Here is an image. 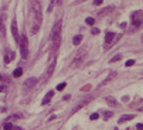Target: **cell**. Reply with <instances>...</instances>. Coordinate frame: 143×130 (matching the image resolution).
Segmentation results:
<instances>
[{
    "mask_svg": "<svg viewBox=\"0 0 143 130\" xmlns=\"http://www.w3.org/2000/svg\"><path fill=\"white\" fill-rule=\"evenodd\" d=\"M32 6H33V11L34 14V23L41 25L42 19H43V14H42V8L38 0H32Z\"/></svg>",
    "mask_w": 143,
    "mask_h": 130,
    "instance_id": "obj_1",
    "label": "cell"
},
{
    "mask_svg": "<svg viewBox=\"0 0 143 130\" xmlns=\"http://www.w3.org/2000/svg\"><path fill=\"white\" fill-rule=\"evenodd\" d=\"M19 44H20L21 57H22V59H26L28 58L29 49H28V38H27V36L25 35H22L21 37L19 38Z\"/></svg>",
    "mask_w": 143,
    "mask_h": 130,
    "instance_id": "obj_2",
    "label": "cell"
},
{
    "mask_svg": "<svg viewBox=\"0 0 143 130\" xmlns=\"http://www.w3.org/2000/svg\"><path fill=\"white\" fill-rule=\"evenodd\" d=\"M131 20H132V25L136 28H138L143 22L142 11H137V12H133V14L131 16Z\"/></svg>",
    "mask_w": 143,
    "mask_h": 130,
    "instance_id": "obj_3",
    "label": "cell"
},
{
    "mask_svg": "<svg viewBox=\"0 0 143 130\" xmlns=\"http://www.w3.org/2000/svg\"><path fill=\"white\" fill-rule=\"evenodd\" d=\"M86 56H87V52H86L83 48L80 49V50L76 53V55H75V57H74V59H73V60H72V65H73V66H79V65L83 62V60H84V59H85Z\"/></svg>",
    "mask_w": 143,
    "mask_h": 130,
    "instance_id": "obj_4",
    "label": "cell"
},
{
    "mask_svg": "<svg viewBox=\"0 0 143 130\" xmlns=\"http://www.w3.org/2000/svg\"><path fill=\"white\" fill-rule=\"evenodd\" d=\"M61 28H62V21L58 20L54 28H53V32H52V39H55L58 37H61Z\"/></svg>",
    "mask_w": 143,
    "mask_h": 130,
    "instance_id": "obj_5",
    "label": "cell"
},
{
    "mask_svg": "<svg viewBox=\"0 0 143 130\" xmlns=\"http://www.w3.org/2000/svg\"><path fill=\"white\" fill-rule=\"evenodd\" d=\"M11 31L12 34V36L14 38V40L16 42H19V35H18V28H17V24L16 21L13 19L11 21Z\"/></svg>",
    "mask_w": 143,
    "mask_h": 130,
    "instance_id": "obj_6",
    "label": "cell"
},
{
    "mask_svg": "<svg viewBox=\"0 0 143 130\" xmlns=\"http://www.w3.org/2000/svg\"><path fill=\"white\" fill-rule=\"evenodd\" d=\"M36 82H37L36 77H29V78H27V79L25 80V82H24V87H25L27 90H30V89H32L33 87H34V85L36 84Z\"/></svg>",
    "mask_w": 143,
    "mask_h": 130,
    "instance_id": "obj_7",
    "label": "cell"
},
{
    "mask_svg": "<svg viewBox=\"0 0 143 130\" xmlns=\"http://www.w3.org/2000/svg\"><path fill=\"white\" fill-rule=\"evenodd\" d=\"M55 64H56V62L55 60V61H53L52 64L48 67V69L46 71V74H45V78L46 79H49L52 77V75L54 74V71H55Z\"/></svg>",
    "mask_w": 143,
    "mask_h": 130,
    "instance_id": "obj_8",
    "label": "cell"
},
{
    "mask_svg": "<svg viewBox=\"0 0 143 130\" xmlns=\"http://www.w3.org/2000/svg\"><path fill=\"white\" fill-rule=\"evenodd\" d=\"M116 75H117L116 72H112V73H110V74L108 75V77L99 84V87H100V86H104V85H106L107 83H109L110 81H112V80L116 77Z\"/></svg>",
    "mask_w": 143,
    "mask_h": 130,
    "instance_id": "obj_9",
    "label": "cell"
},
{
    "mask_svg": "<svg viewBox=\"0 0 143 130\" xmlns=\"http://www.w3.org/2000/svg\"><path fill=\"white\" fill-rule=\"evenodd\" d=\"M106 102H107V104L110 107H116L118 105L116 100L115 98H113V97H107L106 98Z\"/></svg>",
    "mask_w": 143,
    "mask_h": 130,
    "instance_id": "obj_10",
    "label": "cell"
},
{
    "mask_svg": "<svg viewBox=\"0 0 143 130\" xmlns=\"http://www.w3.org/2000/svg\"><path fill=\"white\" fill-rule=\"evenodd\" d=\"M114 10V6H110V7H106V8H104V9H102L98 13H97V15L98 16H103V15H106V14H108L109 12H111L112 11Z\"/></svg>",
    "mask_w": 143,
    "mask_h": 130,
    "instance_id": "obj_11",
    "label": "cell"
},
{
    "mask_svg": "<svg viewBox=\"0 0 143 130\" xmlns=\"http://www.w3.org/2000/svg\"><path fill=\"white\" fill-rule=\"evenodd\" d=\"M89 101H90L89 100H82V101H81L80 103H78V104H77V105H76V106L74 107V109H73V110L72 111V114H73V113H75L76 111H78L79 109H81V108H82V107H83L84 105H86V104H87V103H88Z\"/></svg>",
    "mask_w": 143,
    "mask_h": 130,
    "instance_id": "obj_12",
    "label": "cell"
},
{
    "mask_svg": "<svg viewBox=\"0 0 143 130\" xmlns=\"http://www.w3.org/2000/svg\"><path fill=\"white\" fill-rule=\"evenodd\" d=\"M115 36H116V34H114V33H107L106 34V35H105V42L108 44H110V43H112V41H113V39L115 38Z\"/></svg>",
    "mask_w": 143,
    "mask_h": 130,
    "instance_id": "obj_13",
    "label": "cell"
},
{
    "mask_svg": "<svg viewBox=\"0 0 143 130\" xmlns=\"http://www.w3.org/2000/svg\"><path fill=\"white\" fill-rule=\"evenodd\" d=\"M53 96H54V91H50V92L45 96V98H44V100H43V101H42V104L44 105V104H47L48 102H50V100H51V99L53 98Z\"/></svg>",
    "mask_w": 143,
    "mask_h": 130,
    "instance_id": "obj_14",
    "label": "cell"
},
{
    "mask_svg": "<svg viewBox=\"0 0 143 130\" xmlns=\"http://www.w3.org/2000/svg\"><path fill=\"white\" fill-rule=\"evenodd\" d=\"M136 116L135 115H123L121 116V118L119 119V124L123 123V122H127V121H131L132 119H134Z\"/></svg>",
    "mask_w": 143,
    "mask_h": 130,
    "instance_id": "obj_15",
    "label": "cell"
},
{
    "mask_svg": "<svg viewBox=\"0 0 143 130\" xmlns=\"http://www.w3.org/2000/svg\"><path fill=\"white\" fill-rule=\"evenodd\" d=\"M82 35H75L74 37H73V39H72V43H73V45H75V46H77V45H79L80 43H81V41H82Z\"/></svg>",
    "mask_w": 143,
    "mask_h": 130,
    "instance_id": "obj_16",
    "label": "cell"
},
{
    "mask_svg": "<svg viewBox=\"0 0 143 130\" xmlns=\"http://www.w3.org/2000/svg\"><path fill=\"white\" fill-rule=\"evenodd\" d=\"M62 4V0H51V4H50V7H49V9H48V11L49 12H51L52 10H53V8H54V6H55V5H61Z\"/></svg>",
    "mask_w": 143,
    "mask_h": 130,
    "instance_id": "obj_17",
    "label": "cell"
},
{
    "mask_svg": "<svg viewBox=\"0 0 143 130\" xmlns=\"http://www.w3.org/2000/svg\"><path fill=\"white\" fill-rule=\"evenodd\" d=\"M39 28H40V25H38V24H36V23H33V27H32V29H31L32 34H33V35L37 34V32L39 31Z\"/></svg>",
    "mask_w": 143,
    "mask_h": 130,
    "instance_id": "obj_18",
    "label": "cell"
},
{
    "mask_svg": "<svg viewBox=\"0 0 143 130\" xmlns=\"http://www.w3.org/2000/svg\"><path fill=\"white\" fill-rule=\"evenodd\" d=\"M22 74H23V70H22V68H17V69H15L14 71H13V77H21L22 76Z\"/></svg>",
    "mask_w": 143,
    "mask_h": 130,
    "instance_id": "obj_19",
    "label": "cell"
},
{
    "mask_svg": "<svg viewBox=\"0 0 143 130\" xmlns=\"http://www.w3.org/2000/svg\"><path fill=\"white\" fill-rule=\"evenodd\" d=\"M0 34L3 36L6 35V27H5V24H4L3 20H0Z\"/></svg>",
    "mask_w": 143,
    "mask_h": 130,
    "instance_id": "obj_20",
    "label": "cell"
},
{
    "mask_svg": "<svg viewBox=\"0 0 143 130\" xmlns=\"http://www.w3.org/2000/svg\"><path fill=\"white\" fill-rule=\"evenodd\" d=\"M85 21H86V23H87L88 25H90V26H92V25L94 24V19L93 17H87Z\"/></svg>",
    "mask_w": 143,
    "mask_h": 130,
    "instance_id": "obj_21",
    "label": "cell"
},
{
    "mask_svg": "<svg viewBox=\"0 0 143 130\" xmlns=\"http://www.w3.org/2000/svg\"><path fill=\"white\" fill-rule=\"evenodd\" d=\"M121 59V55H117V56H115L111 60H110V62L111 63H114V62H116V61H118V60H120Z\"/></svg>",
    "mask_w": 143,
    "mask_h": 130,
    "instance_id": "obj_22",
    "label": "cell"
},
{
    "mask_svg": "<svg viewBox=\"0 0 143 130\" xmlns=\"http://www.w3.org/2000/svg\"><path fill=\"white\" fill-rule=\"evenodd\" d=\"M65 87H66V82H63V83H60L56 86V90L57 91H62Z\"/></svg>",
    "mask_w": 143,
    "mask_h": 130,
    "instance_id": "obj_23",
    "label": "cell"
},
{
    "mask_svg": "<svg viewBox=\"0 0 143 130\" xmlns=\"http://www.w3.org/2000/svg\"><path fill=\"white\" fill-rule=\"evenodd\" d=\"M4 129L5 130H12V124L11 123H7L4 125Z\"/></svg>",
    "mask_w": 143,
    "mask_h": 130,
    "instance_id": "obj_24",
    "label": "cell"
},
{
    "mask_svg": "<svg viewBox=\"0 0 143 130\" xmlns=\"http://www.w3.org/2000/svg\"><path fill=\"white\" fill-rule=\"evenodd\" d=\"M99 118V115L97 114V113H94V114H92L91 116H90V120H92V121H94V120H97Z\"/></svg>",
    "mask_w": 143,
    "mask_h": 130,
    "instance_id": "obj_25",
    "label": "cell"
},
{
    "mask_svg": "<svg viewBox=\"0 0 143 130\" xmlns=\"http://www.w3.org/2000/svg\"><path fill=\"white\" fill-rule=\"evenodd\" d=\"M135 64V60L134 59H129V60H127L126 61V63H125V65L127 66V67H130V66H132V65Z\"/></svg>",
    "mask_w": 143,
    "mask_h": 130,
    "instance_id": "obj_26",
    "label": "cell"
},
{
    "mask_svg": "<svg viewBox=\"0 0 143 130\" xmlns=\"http://www.w3.org/2000/svg\"><path fill=\"white\" fill-rule=\"evenodd\" d=\"M99 32H100V31H99V29H98V28H94V29L91 31V33H92L93 35H98V34H99Z\"/></svg>",
    "mask_w": 143,
    "mask_h": 130,
    "instance_id": "obj_27",
    "label": "cell"
},
{
    "mask_svg": "<svg viewBox=\"0 0 143 130\" xmlns=\"http://www.w3.org/2000/svg\"><path fill=\"white\" fill-rule=\"evenodd\" d=\"M113 117V112H106L105 113V120H107L108 118Z\"/></svg>",
    "mask_w": 143,
    "mask_h": 130,
    "instance_id": "obj_28",
    "label": "cell"
},
{
    "mask_svg": "<svg viewBox=\"0 0 143 130\" xmlns=\"http://www.w3.org/2000/svg\"><path fill=\"white\" fill-rule=\"evenodd\" d=\"M102 2H103V0H94V5L98 6V5H101Z\"/></svg>",
    "mask_w": 143,
    "mask_h": 130,
    "instance_id": "obj_29",
    "label": "cell"
},
{
    "mask_svg": "<svg viewBox=\"0 0 143 130\" xmlns=\"http://www.w3.org/2000/svg\"><path fill=\"white\" fill-rule=\"evenodd\" d=\"M137 128L138 130H143V124H137Z\"/></svg>",
    "mask_w": 143,
    "mask_h": 130,
    "instance_id": "obj_30",
    "label": "cell"
},
{
    "mask_svg": "<svg viewBox=\"0 0 143 130\" xmlns=\"http://www.w3.org/2000/svg\"><path fill=\"white\" fill-rule=\"evenodd\" d=\"M6 90H7V87L5 85L0 86V92H6Z\"/></svg>",
    "mask_w": 143,
    "mask_h": 130,
    "instance_id": "obj_31",
    "label": "cell"
},
{
    "mask_svg": "<svg viewBox=\"0 0 143 130\" xmlns=\"http://www.w3.org/2000/svg\"><path fill=\"white\" fill-rule=\"evenodd\" d=\"M10 60H11V59H9L8 56H5V62H6V63H9V62H10Z\"/></svg>",
    "mask_w": 143,
    "mask_h": 130,
    "instance_id": "obj_32",
    "label": "cell"
},
{
    "mask_svg": "<svg viewBox=\"0 0 143 130\" xmlns=\"http://www.w3.org/2000/svg\"><path fill=\"white\" fill-rule=\"evenodd\" d=\"M70 98H71V96H70V95H67V96H65V97L63 98V100H69Z\"/></svg>",
    "mask_w": 143,
    "mask_h": 130,
    "instance_id": "obj_33",
    "label": "cell"
},
{
    "mask_svg": "<svg viewBox=\"0 0 143 130\" xmlns=\"http://www.w3.org/2000/svg\"><path fill=\"white\" fill-rule=\"evenodd\" d=\"M126 27V22H124V23H121V25H120V28L121 29H123V28H125Z\"/></svg>",
    "mask_w": 143,
    "mask_h": 130,
    "instance_id": "obj_34",
    "label": "cell"
},
{
    "mask_svg": "<svg viewBox=\"0 0 143 130\" xmlns=\"http://www.w3.org/2000/svg\"><path fill=\"white\" fill-rule=\"evenodd\" d=\"M84 1H86V0H77L74 4H79V3H82V2H84Z\"/></svg>",
    "mask_w": 143,
    "mask_h": 130,
    "instance_id": "obj_35",
    "label": "cell"
},
{
    "mask_svg": "<svg viewBox=\"0 0 143 130\" xmlns=\"http://www.w3.org/2000/svg\"><path fill=\"white\" fill-rule=\"evenodd\" d=\"M138 111H143V106L140 107V108H138Z\"/></svg>",
    "mask_w": 143,
    "mask_h": 130,
    "instance_id": "obj_36",
    "label": "cell"
},
{
    "mask_svg": "<svg viewBox=\"0 0 143 130\" xmlns=\"http://www.w3.org/2000/svg\"><path fill=\"white\" fill-rule=\"evenodd\" d=\"M1 79H2V76L0 75V80H1Z\"/></svg>",
    "mask_w": 143,
    "mask_h": 130,
    "instance_id": "obj_37",
    "label": "cell"
},
{
    "mask_svg": "<svg viewBox=\"0 0 143 130\" xmlns=\"http://www.w3.org/2000/svg\"><path fill=\"white\" fill-rule=\"evenodd\" d=\"M141 41L143 42V35H142V37H141Z\"/></svg>",
    "mask_w": 143,
    "mask_h": 130,
    "instance_id": "obj_38",
    "label": "cell"
},
{
    "mask_svg": "<svg viewBox=\"0 0 143 130\" xmlns=\"http://www.w3.org/2000/svg\"><path fill=\"white\" fill-rule=\"evenodd\" d=\"M115 130H118V129H115Z\"/></svg>",
    "mask_w": 143,
    "mask_h": 130,
    "instance_id": "obj_39",
    "label": "cell"
}]
</instances>
